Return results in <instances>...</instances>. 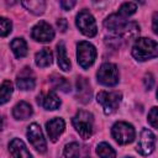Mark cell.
I'll return each instance as SVG.
<instances>
[{
	"instance_id": "obj_1",
	"label": "cell",
	"mask_w": 158,
	"mask_h": 158,
	"mask_svg": "<svg viewBox=\"0 0 158 158\" xmlns=\"http://www.w3.org/2000/svg\"><path fill=\"white\" fill-rule=\"evenodd\" d=\"M104 26L106 30L116 33L117 36H122L125 40L135 38L139 33V26L136 22H127L126 19L118 14L110 15L104 21Z\"/></svg>"
},
{
	"instance_id": "obj_2",
	"label": "cell",
	"mask_w": 158,
	"mask_h": 158,
	"mask_svg": "<svg viewBox=\"0 0 158 158\" xmlns=\"http://www.w3.org/2000/svg\"><path fill=\"white\" fill-rule=\"evenodd\" d=\"M157 54H158L157 42L151 38H146V37L137 38V41L132 47V56L139 62L156 58Z\"/></svg>"
},
{
	"instance_id": "obj_3",
	"label": "cell",
	"mask_w": 158,
	"mask_h": 158,
	"mask_svg": "<svg viewBox=\"0 0 158 158\" xmlns=\"http://www.w3.org/2000/svg\"><path fill=\"white\" fill-rule=\"evenodd\" d=\"M72 123L81 138L88 139L93 135L94 128V116L91 112L85 110H79L72 118Z\"/></svg>"
},
{
	"instance_id": "obj_4",
	"label": "cell",
	"mask_w": 158,
	"mask_h": 158,
	"mask_svg": "<svg viewBox=\"0 0 158 158\" xmlns=\"http://www.w3.org/2000/svg\"><path fill=\"white\" fill-rule=\"evenodd\" d=\"M111 133L118 144H128V143L133 142L135 137H136V131H135L133 126L131 123L123 122V121L116 122L111 128Z\"/></svg>"
},
{
	"instance_id": "obj_5",
	"label": "cell",
	"mask_w": 158,
	"mask_h": 158,
	"mask_svg": "<svg viewBox=\"0 0 158 158\" xmlns=\"http://www.w3.org/2000/svg\"><path fill=\"white\" fill-rule=\"evenodd\" d=\"M77 58H78L79 65L84 69H88L95 62V58H96L95 47L86 41L79 42L77 47Z\"/></svg>"
},
{
	"instance_id": "obj_6",
	"label": "cell",
	"mask_w": 158,
	"mask_h": 158,
	"mask_svg": "<svg viewBox=\"0 0 158 158\" xmlns=\"http://www.w3.org/2000/svg\"><path fill=\"white\" fill-rule=\"evenodd\" d=\"M121 98L122 95L118 91H99V94L96 95V100L102 106L106 115L116 111L121 102Z\"/></svg>"
},
{
	"instance_id": "obj_7",
	"label": "cell",
	"mask_w": 158,
	"mask_h": 158,
	"mask_svg": "<svg viewBox=\"0 0 158 158\" xmlns=\"http://www.w3.org/2000/svg\"><path fill=\"white\" fill-rule=\"evenodd\" d=\"M75 23H77V27L80 30V32L83 35L88 36V37H94L98 33V27H96L95 19L86 10H81L77 15Z\"/></svg>"
},
{
	"instance_id": "obj_8",
	"label": "cell",
	"mask_w": 158,
	"mask_h": 158,
	"mask_svg": "<svg viewBox=\"0 0 158 158\" xmlns=\"http://www.w3.org/2000/svg\"><path fill=\"white\" fill-rule=\"evenodd\" d=\"M98 81L106 86H114L118 83V69L112 63H104L96 73Z\"/></svg>"
},
{
	"instance_id": "obj_9",
	"label": "cell",
	"mask_w": 158,
	"mask_h": 158,
	"mask_svg": "<svg viewBox=\"0 0 158 158\" xmlns=\"http://www.w3.org/2000/svg\"><path fill=\"white\" fill-rule=\"evenodd\" d=\"M27 138H28L30 143L33 146V148L36 151H38L40 153H44L47 151V143H46V139L43 137L42 130L38 123H31L28 126Z\"/></svg>"
},
{
	"instance_id": "obj_10",
	"label": "cell",
	"mask_w": 158,
	"mask_h": 158,
	"mask_svg": "<svg viewBox=\"0 0 158 158\" xmlns=\"http://www.w3.org/2000/svg\"><path fill=\"white\" fill-rule=\"evenodd\" d=\"M154 146H156V136L148 128H143L141 131L139 139L136 147L137 152L142 156H148L154 151Z\"/></svg>"
},
{
	"instance_id": "obj_11",
	"label": "cell",
	"mask_w": 158,
	"mask_h": 158,
	"mask_svg": "<svg viewBox=\"0 0 158 158\" xmlns=\"http://www.w3.org/2000/svg\"><path fill=\"white\" fill-rule=\"evenodd\" d=\"M31 37L38 42H51L54 38V30L46 21H40L32 28Z\"/></svg>"
},
{
	"instance_id": "obj_12",
	"label": "cell",
	"mask_w": 158,
	"mask_h": 158,
	"mask_svg": "<svg viewBox=\"0 0 158 158\" xmlns=\"http://www.w3.org/2000/svg\"><path fill=\"white\" fill-rule=\"evenodd\" d=\"M46 128H47V133L49 136V139L52 142H56L57 138L63 133V131L65 128V122L60 117H54L46 123Z\"/></svg>"
},
{
	"instance_id": "obj_13",
	"label": "cell",
	"mask_w": 158,
	"mask_h": 158,
	"mask_svg": "<svg viewBox=\"0 0 158 158\" xmlns=\"http://www.w3.org/2000/svg\"><path fill=\"white\" fill-rule=\"evenodd\" d=\"M63 153L67 158H89L90 151L86 146H81L77 142H72L64 147Z\"/></svg>"
},
{
	"instance_id": "obj_14",
	"label": "cell",
	"mask_w": 158,
	"mask_h": 158,
	"mask_svg": "<svg viewBox=\"0 0 158 158\" xmlns=\"http://www.w3.org/2000/svg\"><path fill=\"white\" fill-rule=\"evenodd\" d=\"M9 152L12 158H32V154L28 152L26 144L20 138H14L9 143Z\"/></svg>"
},
{
	"instance_id": "obj_15",
	"label": "cell",
	"mask_w": 158,
	"mask_h": 158,
	"mask_svg": "<svg viewBox=\"0 0 158 158\" xmlns=\"http://www.w3.org/2000/svg\"><path fill=\"white\" fill-rule=\"evenodd\" d=\"M16 85H17V88L21 89V90H31V89L35 88L36 80H35V77H33L32 72L30 70V68H25V69L17 75Z\"/></svg>"
},
{
	"instance_id": "obj_16",
	"label": "cell",
	"mask_w": 158,
	"mask_h": 158,
	"mask_svg": "<svg viewBox=\"0 0 158 158\" xmlns=\"http://www.w3.org/2000/svg\"><path fill=\"white\" fill-rule=\"evenodd\" d=\"M37 102L42 105L46 110H56L60 106V99L57 96L54 90H51L49 93L44 95H38L37 96Z\"/></svg>"
},
{
	"instance_id": "obj_17",
	"label": "cell",
	"mask_w": 158,
	"mask_h": 158,
	"mask_svg": "<svg viewBox=\"0 0 158 158\" xmlns=\"http://www.w3.org/2000/svg\"><path fill=\"white\" fill-rule=\"evenodd\" d=\"M77 98L81 102H88L90 101V98H91L90 84L83 77H79L77 80Z\"/></svg>"
},
{
	"instance_id": "obj_18",
	"label": "cell",
	"mask_w": 158,
	"mask_h": 158,
	"mask_svg": "<svg viewBox=\"0 0 158 158\" xmlns=\"http://www.w3.org/2000/svg\"><path fill=\"white\" fill-rule=\"evenodd\" d=\"M32 107L28 102L26 101H20L17 102L14 109H12V115L16 120H26L32 115Z\"/></svg>"
},
{
	"instance_id": "obj_19",
	"label": "cell",
	"mask_w": 158,
	"mask_h": 158,
	"mask_svg": "<svg viewBox=\"0 0 158 158\" xmlns=\"http://www.w3.org/2000/svg\"><path fill=\"white\" fill-rule=\"evenodd\" d=\"M10 47H11V51L14 52L16 58H23L27 56L28 48H27V43L23 38H21V37L14 38L10 43Z\"/></svg>"
},
{
	"instance_id": "obj_20",
	"label": "cell",
	"mask_w": 158,
	"mask_h": 158,
	"mask_svg": "<svg viewBox=\"0 0 158 158\" xmlns=\"http://www.w3.org/2000/svg\"><path fill=\"white\" fill-rule=\"evenodd\" d=\"M57 57H58V65L62 70L68 72L70 70V60L67 56V49L64 42H59L57 44Z\"/></svg>"
},
{
	"instance_id": "obj_21",
	"label": "cell",
	"mask_w": 158,
	"mask_h": 158,
	"mask_svg": "<svg viewBox=\"0 0 158 158\" xmlns=\"http://www.w3.org/2000/svg\"><path fill=\"white\" fill-rule=\"evenodd\" d=\"M52 59H53V56H52V52L49 51V48H42L40 52L36 53V57H35L36 65L40 68H46V67L51 65Z\"/></svg>"
},
{
	"instance_id": "obj_22",
	"label": "cell",
	"mask_w": 158,
	"mask_h": 158,
	"mask_svg": "<svg viewBox=\"0 0 158 158\" xmlns=\"http://www.w3.org/2000/svg\"><path fill=\"white\" fill-rule=\"evenodd\" d=\"M21 4L26 10H28L35 15H42L46 9V2L43 0H30V1H22Z\"/></svg>"
},
{
	"instance_id": "obj_23",
	"label": "cell",
	"mask_w": 158,
	"mask_h": 158,
	"mask_svg": "<svg viewBox=\"0 0 158 158\" xmlns=\"http://www.w3.org/2000/svg\"><path fill=\"white\" fill-rule=\"evenodd\" d=\"M96 153L100 158H116L115 149L106 142H101L96 147Z\"/></svg>"
},
{
	"instance_id": "obj_24",
	"label": "cell",
	"mask_w": 158,
	"mask_h": 158,
	"mask_svg": "<svg viewBox=\"0 0 158 158\" xmlns=\"http://www.w3.org/2000/svg\"><path fill=\"white\" fill-rule=\"evenodd\" d=\"M12 91H14L12 83L10 80H5L0 85V105L7 102L10 100V98L12 95Z\"/></svg>"
},
{
	"instance_id": "obj_25",
	"label": "cell",
	"mask_w": 158,
	"mask_h": 158,
	"mask_svg": "<svg viewBox=\"0 0 158 158\" xmlns=\"http://www.w3.org/2000/svg\"><path fill=\"white\" fill-rule=\"evenodd\" d=\"M136 10H137V5L135 2H123L118 9V15L126 19L132 14H135Z\"/></svg>"
},
{
	"instance_id": "obj_26",
	"label": "cell",
	"mask_w": 158,
	"mask_h": 158,
	"mask_svg": "<svg viewBox=\"0 0 158 158\" xmlns=\"http://www.w3.org/2000/svg\"><path fill=\"white\" fill-rule=\"evenodd\" d=\"M56 79H52V83H53V86L58 90H62L64 93H68L70 90V84L67 81L65 78L63 77H54Z\"/></svg>"
},
{
	"instance_id": "obj_27",
	"label": "cell",
	"mask_w": 158,
	"mask_h": 158,
	"mask_svg": "<svg viewBox=\"0 0 158 158\" xmlns=\"http://www.w3.org/2000/svg\"><path fill=\"white\" fill-rule=\"evenodd\" d=\"M11 28H12L11 21L9 19H6V17L0 16V36L6 37L11 32Z\"/></svg>"
},
{
	"instance_id": "obj_28",
	"label": "cell",
	"mask_w": 158,
	"mask_h": 158,
	"mask_svg": "<svg viewBox=\"0 0 158 158\" xmlns=\"http://www.w3.org/2000/svg\"><path fill=\"white\" fill-rule=\"evenodd\" d=\"M157 107H152L151 111L148 112V122L152 125L153 128H157Z\"/></svg>"
},
{
	"instance_id": "obj_29",
	"label": "cell",
	"mask_w": 158,
	"mask_h": 158,
	"mask_svg": "<svg viewBox=\"0 0 158 158\" xmlns=\"http://www.w3.org/2000/svg\"><path fill=\"white\" fill-rule=\"evenodd\" d=\"M153 84H154L153 75H152L151 73L146 74V77H144V86H146V89H147V90H151L152 86H153Z\"/></svg>"
},
{
	"instance_id": "obj_30",
	"label": "cell",
	"mask_w": 158,
	"mask_h": 158,
	"mask_svg": "<svg viewBox=\"0 0 158 158\" xmlns=\"http://www.w3.org/2000/svg\"><path fill=\"white\" fill-rule=\"evenodd\" d=\"M59 4H60V6L63 7V10H70L77 2H75L74 0H70V1H60Z\"/></svg>"
},
{
	"instance_id": "obj_31",
	"label": "cell",
	"mask_w": 158,
	"mask_h": 158,
	"mask_svg": "<svg viewBox=\"0 0 158 158\" xmlns=\"http://www.w3.org/2000/svg\"><path fill=\"white\" fill-rule=\"evenodd\" d=\"M57 26H58V28H59L62 32H64V31L67 30V27H68V22H67L65 19H59V20L57 21Z\"/></svg>"
},
{
	"instance_id": "obj_32",
	"label": "cell",
	"mask_w": 158,
	"mask_h": 158,
	"mask_svg": "<svg viewBox=\"0 0 158 158\" xmlns=\"http://www.w3.org/2000/svg\"><path fill=\"white\" fill-rule=\"evenodd\" d=\"M153 32L154 33H158V27H157V20H158V12H154L153 14Z\"/></svg>"
},
{
	"instance_id": "obj_33",
	"label": "cell",
	"mask_w": 158,
	"mask_h": 158,
	"mask_svg": "<svg viewBox=\"0 0 158 158\" xmlns=\"http://www.w3.org/2000/svg\"><path fill=\"white\" fill-rule=\"evenodd\" d=\"M4 128V117L2 115H0V131Z\"/></svg>"
},
{
	"instance_id": "obj_34",
	"label": "cell",
	"mask_w": 158,
	"mask_h": 158,
	"mask_svg": "<svg viewBox=\"0 0 158 158\" xmlns=\"http://www.w3.org/2000/svg\"><path fill=\"white\" fill-rule=\"evenodd\" d=\"M125 158H132V157H125Z\"/></svg>"
}]
</instances>
